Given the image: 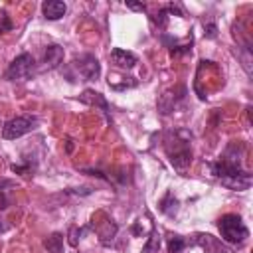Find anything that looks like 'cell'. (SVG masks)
I'll return each instance as SVG.
<instances>
[{
  "label": "cell",
  "mask_w": 253,
  "mask_h": 253,
  "mask_svg": "<svg viewBox=\"0 0 253 253\" xmlns=\"http://www.w3.org/2000/svg\"><path fill=\"white\" fill-rule=\"evenodd\" d=\"M43 247L47 249V253H63V235L61 233H51L43 239Z\"/></svg>",
  "instance_id": "cell-12"
},
{
  "label": "cell",
  "mask_w": 253,
  "mask_h": 253,
  "mask_svg": "<svg viewBox=\"0 0 253 253\" xmlns=\"http://www.w3.org/2000/svg\"><path fill=\"white\" fill-rule=\"evenodd\" d=\"M194 245H200L204 249V253H231V249L217 237L210 235V233H198L192 239Z\"/></svg>",
  "instance_id": "cell-7"
},
{
  "label": "cell",
  "mask_w": 253,
  "mask_h": 253,
  "mask_svg": "<svg viewBox=\"0 0 253 253\" xmlns=\"http://www.w3.org/2000/svg\"><path fill=\"white\" fill-rule=\"evenodd\" d=\"M42 12H43V16H45L47 20H59V18H63V14L67 12V6H65V2H61V0H45V2L42 4Z\"/></svg>",
  "instance_id": "cell-10"
},
{
  "label": "cell",
  "mask_w": 253,
  "mask_h": 253,
  "mask_svg": "<svg viewBox=\"0 0 253 253\" xmlns=\"http://www.w3.org/2000/svg\"><path fill=\"white\" fill-rule=\"evenodd\" d=\"M186 243L188 241L182 235H170V239H168V253H182Z\"/></svg>",
  "instance_id": "cell-14"
},
{
  "label": "cell",
  "mask_w": 253,
  "mask_h": 253,
  "mask_svg": "<svg viewBox=\"0 0 253 253\" xmlns=\"http://www.w3.org/2000/svg\"><path fill=\"white\" fill-rule=\"evenodd\" d=\"M115 233H117V225H115L113 221H109V219L105 221V227L99 229V235H101V241H103V243H109V239H113Z\"/></svg>",
  "instance_id": "cell-16"
},
{
  "label": "cell",
  "mask_w": 253,
  "mask_h": 253,
  "mask_svg": "<svg viewBox=\"0 0 253 253\" xmlns=\"http://www.w3.org/2000/svg\"><path fill=\"white\" fill-rule=\"evenodd\" d=\"M126 6H128V8H132V10H142V12L146 10V6H144V4H132V2H126Z\"/></svg>",
  "instance_id": "cell-19"
},
{
  "label": "cell",
  "mask_w": 253,
  "mask_h": 253,
  "mask_svg": "<svg viewBox=\"0 0 253 253\" xmlns=\"http://www.w3.org/2000/svg\"><path fill=\"white\" fill-rule=\"evenodd\" d=\"M174 142V150H168V156H170V162L174 168L178 170H184L186 166H190L192 162V148H190V142L188 140H170Z\"/></svg>",
  "instance_id": "cell-5"
},
{
  "label": "cell",
  "mask_w": 253,
  "mask_h": 253,
  "mask_svg": "<svg viewBox=\"0 0 253 253\" xmlns=\"http://www.w3.org/2000/svg\"><path fill=\"white\" fill-rule=\"evenodd\" d=\"M61 61H63V47H61V45H57V43H51V45H47V47H45V51H43L40 71L53 69V67H57Z\"/></svg>",
  "instance_id": "cell-8"
},
{
  "label": "cell",
  "mask_w": 253,
  "mask_h": 253,
  "mask_svg": "<svg viewBox=\"0 0 253 253\" xmlns=\"http://www.w3.org/2000/svg\"><path fill=\"white\" fill-rule=\"evenodd\" d=\"M79 99L83 101V103H87V105H97V107H101L105 113H109V105H107V101H105V97L101 95V93H97V91H91V89H85L81 95H79Z\"/></svg>",
  "instance_id": "cell-11"
},
{
  "label": "cell",
  "mask_w": 253,
  "mask_h": 253,
  "mask_svg": "<svg viewBox=\"0 0 253 253\" xmlns=\"http://www.w3.org/2000/svg\"><path fill=\"white\" fill-rule=\"evenodd\" d=\"M217 227H219V233L223 237V241L231 243V245H243L249 237V229L247 225L243 223V219L235 213H227V215H221L219 221H217Z\"/></svg>",
  "instance_id": "cell-2"
},
{
  "label": "cell",
  "mask_w": 253,
  "mask_h": 253,
  "mask_svg": "<svg viewBox=\"0 0 253 253\" xmlns=\"http://www.w3.org/2000/svg\"><path fill=\"white\" fill-rule=\"evenodd\" d=\"M109 59H111L113 65H117V67H121V69H130V67H134L136 61H138V57H136L132 51H126V49H121V47L111 49Z\"/></svg>",
  "instance_id": "cell-9"
},
{
  "label": "cell",
  "mask_w": 253,
  "mask_h": 253,
  "mask_svg": "<svg viewBox=\"0 0 253 253\" xmlns=\"http://www.w3.org/2000/svg\"><path fill=\"white\" fill-rule=\"evenodd\" d=\"M160 210H162L164 213H168V215L176 213V210H178V200L168 192V194L162 198V202H160Z\"/></svg>",
  "instance_id": "cell-13"
},
{
  "label": "cell",
  "mask_w": 253,
  "mask_h": 253,
  "mask_svg": "<svg viewBox=\"0 0 253 253\" xmlns=\"http://www.w3.org/2000/svg\"><path fill=\"white\" fill-rule=\"evenodd\" d=\"M12 30V20L8 18L6 12H0V32H8Z\"/></svg>",
  "instance_id": "cell-18"
},
{
  "label": "cell",
  "mask_w": 253,
  "mask_h": 253,
  "mask_svg": "<svg viewBox=\"0 0 253 253\" xmlns=\"http://www.w3.org/2000/svg\"><path fill=\"white\" fill-rule=\"evenodd\" d=\"M211 172L213 176H217L221 180L223 186L231 188V190H247L251 186V174H247L241 164H239V156L233 154L231 146L225 150V154L211 164Z\"/></svg>",
  "instance_id": "cell-1"
},
{
  "label": "cell",
  "mask_w": 253,
  "mask_h": 253,
  "mask_svg": "<svg viewBox=\"0 0 253 253\" xmlns=\"http://www.w3.org/2000/svg\"><path fill=\"white\" fill-rule=\"evenodd\" d=\"M0 231H6V225H2V223H0Z\"/></svg>",
  "instance_id": "cell-20"
},
{
  "label": "cell",
  "mask_w": 253,
  "mask_h": 253,
  "mask_svg": "<svg viewBox=\"0 0 253 253\" xmlns=\"http://www.w3.org/2000/svg\"><path fill=\"white\" fill-rule=\"evenodd\" d=\"M34 125H36V123H34L30 117H16V119H12V121H8V123L4 125L2 136H4L6 140H16V138H20L22 134L30 132V130L34 128Z\"/></svg>",
  "instance_id": "cell-6"
},
{
  "label": "cell",
  "mask_w": 253,
  "mask_h": 253,
  "mask_svg": "<svg viewBox=\"0 0 253 253\" xmlns=\"http://www.w3.org/2000/svg\"><path fill=\"white\" fill-rule=\"evenodd\" d=\"M73 65L77 67L79 75L85 77L87 81H95V79L101 75V63H99L97 57L91 55V53H83V55L75 57V59H73Z\"/></svg>",
  "instance_id": "cell-4"
},
{
  "label": "cell",
  "mask_w": 253,
  "mask_h": 253,
  "mask_svg": "<svg viewBox=\"0 0 253 253\" xmlns=\"http://www.w3.org/2000/svg\"><path fill=\"white\" fill-rule=\"evenodd\" d=\"M34 67H36L34 57H32L30 53H20V55H16V57L12 59V63L8 65V69H6V75H4V77H6L8 81L26 79V77H30V75H32Z\"/></svg>",
  "instance_id": "cell-3"
},
{
  "label": "cell",
  "mask_w": 253,
  "mask_h": 253,
  "mask_svg": "<svg viewBox=\"0 0 253 253\" xmlns=\"http://www.w3.org/2000/svg\"><path fill=\"white\" fill-rule=\"evenodd\" d=\"M158 249H160V235L156 231H152L148 241L142 247V253H158Z\"/></svg>",
  "instance_id": "cell-15"
},
{
  "label": "cell",
  "mask_w": 253,
  "mask_h": 253,
  "mask_svg": "<svg viewBox=\"0 0 253 253\" xmlns=\"http://www.w3.org/2000/svg\"><path fill=\"white\" fill-rule=\"evenodd\" d=\"M81 233H83V231H81V229H77L75 225H73V227H69V245H73V247H75V245L79 243V239H81Z\"/></svg>",
  "instance_id": "cell-17"
}]
</instances>
